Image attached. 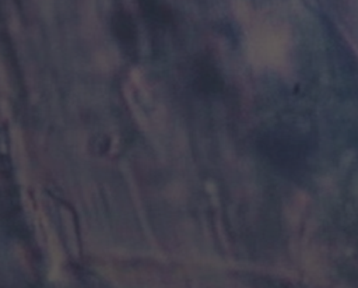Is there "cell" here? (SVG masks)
<instances>
[{
  "instance_id": "2",
  "label": "cell",
  "mask_w": 358,
  "mask_h": 288,
  "mask_svg": "<svg viewBox=\"0 0 358 288\" xmlns=\"http://www.w3.org/2000/svg\"><path fill=\"white\" fill-rule=\"evenodd\" d=\"M112 27H113V32L116 35V38L119 39V42L129 50L133 49L137 43V31H136V25L133 24V20L130 18L129 14L126 13H117L113 17L112 21Z\"/></svg>"
},
{
  "instance_id": "1",
  "label": "cell",
  "mask_w": 358,
  "mask_h": 288,
  "mask_svg": "<svg viewBox=\"0 0 358 288\" xmlns=\"http://www.w3.org/2000/svg\"><path fill=\"white\" fill-rule=\"evenodd\" d=\"M194 85L199 91L206 92V94H213L218 91L222 85L221 75L215 66L207 60V59H200L196 63L194 67Z\"/></svg>"
}]
</instances>
